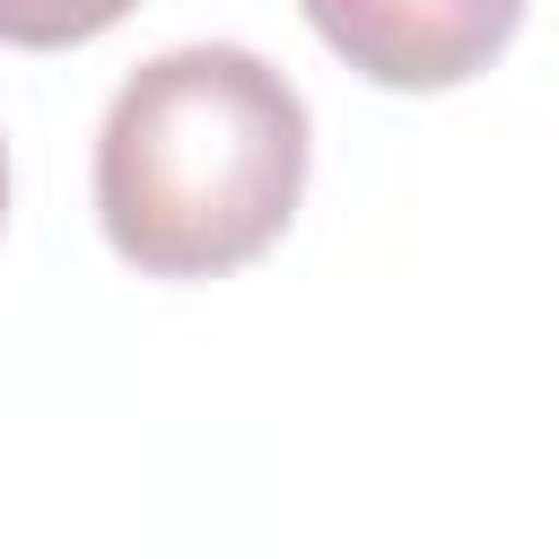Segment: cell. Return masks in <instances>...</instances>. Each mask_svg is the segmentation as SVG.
Wrapping results in <instances>:
<instances>
[{"mask_svg":"<svg viewBox=\"0 0 559 559\" xmlns=\"http://www.w3.org/2000/svg\"><path fill=\"white\" fill-rule=\"evenodd\" d=\"M140 0H0V44L17 52H61V44H87L105 26H122Z\"/></svg>","mask_w":559,"mask_h":559,"instance_id":"3957f363","label":"cell"},{"mask_svg":"<svg viewBox=\"0 0 559 559\" xmlns=\"http://www.w3.org/2000/svg\"><path fill=\"white\" fill-rule=\"evenodd\" d=\"M0 218H9V148H0Z\"/></svg>","mask_w":559,"mask_h":559,"instance_id":"277c9868","label":"cell"},{"mask_svg":"<svg viewBox=\"0 0 559 559\" xmlns=\"http://www.w3.org/2000/svg\"><path fill=\"white\" fill-rule=\"evenodd\" d=\"M306 26L358 79L428 96V87H463L472 70H489L515 44L524 0H306Z\"/></svg>","mask_w":559,"mask_h":559,"instance_id":"7a4b0ae2","label":"cell"},{"mask_svg":"<svg viewBox=\"0 0 559 559\" xmlns=\"http://www.w3.org/2000/svg\"><path fill=\"white\" fill-rule=\"evenodd\" d=\"M306 157L314 122L288 70L245 44H175L105 105L96 227L148 280H227L288 236Z\"/></svg>","mask_w":559,"mask_h":559,"instance_id":"6da1fadb","label":"cell"}]
</instances>
